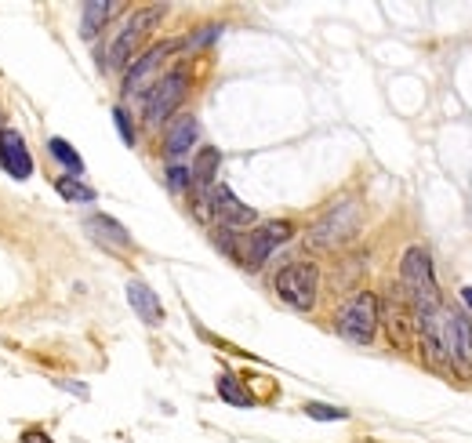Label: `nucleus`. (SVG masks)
<instances>
[{"instance_id": "1", "label": "nucleus", "mask_w": 472, "mask_h": 443, "mask_svg": "<svg viewBox=\"0 0 472 443\" xmlns=\"http://www.w3.org/2000/svg\"><path fill=\"white\" fill-rule=\"evenodd\" d=\"M399 280L407 287V301H410L414 320L439 316V283H436V269H432L428 251H421V247L403 251V258H399Z\"/></svg>"}, {"instance_id": "2", "label": "nucleus", "mask_w": 472, "mask_h": 443, "mask_svg": "<svg viewBox=\"0 0 472 443\" xmlns=\"http://www.w3.org/2000/svg\"><path fill=\"white\" fill-rule=\"evenodd\" d=\"M229 232V229H225ZM294 236V225L290 222H265V225H258V229H251V232H229V236H214V243L225 251V254H232L243 269H261L265 265V258L280 247V243H287Z\"/></svg>"}, {"instance_id": "3", "label": "nucleus", "mask_w": 472, "mask_h": 443, "mask_svg": "<svg viewBox=\"0 0 472 443\" xmlns=\"http://www.w3.org/2000/svg\"><path fill=\"white\" fill-rule=\"evenodd\" d=\"M359 225H363V207L356 200H341L309 229V243L320 251H338L359 232Z\"/></svg>"}, {"instance_id": "4", "label": "nucleus", "mask_w": 472, "mask_h": 443, "mask_svg": "<svg viewBox=\"0 0 472 443\" xmlns=\"http://www.w3.org/2000/svg\"><path fill=\"white\" fill-rule=\"evenodd\" d=\"M378 320H381V301H378V294L359 290V294H352V298L338 309L334 327H338V334H341L345 341H352V345H370V341H374V330H378Z\"/></svg>"}, {"instance_id": "5", "label": "nucleus", "mask_w": 472, "mask_h": 443, "mask_svg": "<svg viewBox=\"0 0 472 443\" xmlns=\"http://www.w3.org/2000/svg\"><path fill=\"white\" fill-rule=\"evenodd\" d=\"M272 287H276V294H280L290 309L309 312V309L316 305V294H320V269H316L312 261H290V265H283V269L276 272Z\"/></svg>"}, {"instance_id": "6", "label": "nucleus", "mask_w": 472, "mask_h": 443, "mask_svg": "<svg viewBox=\"0 0 472 443\" xmlns=\"http://www.w3.org/2000/svg\"><path fill=\"white\" fill-rule=\"evenodd\" d=\"M439 338H443L450 370H457L461 378H472V323H468V316L457 309L439 312Z\"/></svg>"}, {"instance_id": "7", "label": "nucleus", "mask_w": 472, "mask_h": 443, "mask_svg": "<svg viewBox=\"0 0 472 443\" xmlns=\"http://www.w3.org/2000/svg\"><path fill=\"white\" fill-rule=\"evenodd\" d=\"M185 94H189V73L178 65V69H171L167 76H160V80L149 87V94H145V123L167 120V116L185 102Z\"/></svg>"}, {"instance_id": "8", "label": "nucleus", "mask_w": 472, "mask_h": 443, "mask_svg": "<svg viewBox=\"0 0 472 443\" xmlns=\"http://www.w3.org/2000/svg\"><path fill=\"white\" fill-rule=\"evenodd\" d=\"M160 18H163V7H142V11H134V15L123 22V29L116 33L113 47H109V65H113V69L131 65V54L138 51L142 36H145Z\"/></svg>"}, {"instance_id": "9", "label": "nucleus", "mask_w": 472, "mask_h": 443, "mask_svg": "<svg viewBox=\"0 0 472 443\" xmlns=\"http://www.w3.org/2000/svg\"><path fill=\"white\" fill-rule=\"evenodd\" d=\"M203 196H207L211 218H214L221 229H229V232H243L247 225L258 222V211L247 207V203H240V196H236L229 185H211Z\"/></svg>"}, {"instance_id": "10", "label": "nucleus", "mask_w": 472, "mask_h": 443, "mask_svg": "<svg viewBox=\"0 0 472 443\" xmlns=\"http://www.w3.org/2000/svg\"><path fill=\"white\" fill-rule=\"evenodd\" d=\"M182 47V40H163V44H156V47H149L145 54H138L131 65H127V73H123V94H138L142 87H149V84H156L152 76H156V69L163 65V58L171 54V51H178Z\"/></svg>"}, {"instance_id": "11", "label": "nucleus", "mask_w": 472, "mask_h": 443, "mask_svg": "<svg viewBox=\"0 0 472 443\" xmlns=\"http://www.w3.org/2000/svg\"><path fill=\"white\" fill-rule=\"evenodd\" d=\"M378 323H385V334H388V341L396 345V349H410L414 345V312L399 301V298H388L385 305H381V320Z\"/></svg>"}, {"instance_id": "12", "label": "nucleus", "mask_w": 472, "mask_h": 443, "mask_svg": "<svg viewBox=\"0 0 472 443\" xmlns=\"http://www.w3.org/2000/svg\"><path fill=\"white\" fill-rule=\"evenodd\" d=\"M0 167H4L11 178H18V182H25V178L33 174V156H29L22 134L11 131V127L0 131Z\"/></svg>"}, {"instance_id": "13", "label": "nucleus", "mask_w": 472, "mask_h": 443, "mask_svg": "<svg viewBox=\"0 0 472 443\" xmlns=\"http://www.w3.org/2000/svg\"><path fill=\"white\" fill-rule=\"evenodd\" d=\"M127 301H131V309H134L149 327L163 323V305H160V298H156V290H152L149 283L127 280Z\"/></svg>"}, {"instance_id": "14", "label": "nucleus", "mask_w": 472, "mask_h": 443, "mask_svg": "<svg viewBox=\"0 0 472 443\" xmlns=\"http://www.w3.org/2000/svg\"><path fill=\"white\" fill-rule=\"evenodd\" d=\"M196 134H200V127H196V120L185 113V116H178L171 127H167V134H163V156H171V160H178L182 153H189L192 149V142H196Z\"/></svg>"}, {"instance_id": "15", "label": "nucleus", "mask_w": 472, "mask_h": 443, "mask_svg": "<svg viewBox=\"0 0 472 443\" xmlns=\"http://www.w3.org/2000/svg\"><path fill=\"white\" fill-rule=\"evenodd\" d=\"M218 167H221V153H218L214 145H203V149L196 153V163L189 167V178H192V185H196L200 192H207V189L214 185V174H218Z\"/></svg>"}, {"instance_id": "16", "label": "nucleus", "mask_w": 472, "mask_h": 443, "mask_svg": "<svg viewBox=\"0 0 472 443\" xmlns=\"http://www.w3.org/2000/svg\"><path fill=\"white\" fill-rule=\"evenodd\" d=\"M109 15H116V4H109V0H91V4H84L80 33H84V36H94V33L109 22Z\"/></svg>"}, {"instance_id": "17", "label": "nucleus", "mask_w": 472, "mask_h": 443, "mask_svg": "<svg viewBox=\"0 0 472 443\" xmlns=\"http://www.w3.org/2000/svg\"><path fill=\"white\" fill-rule=\"evenodd\" d=\"M87 229H91L94 236L113 240L116 247H131V236H127V232H123V225H120L116 218H109V214H91V218H87Z\"/></svg>"}, {"instance_id": "18", "label": "nucleus", "mask_w": 472, "mask_h": 443, "mask_svg": "<svg viewBox=\"0 0 472 443\" xmlns=\"http://www.w3.org/2000/svg\"><path fill=\"white\" fill-rule=\"evenodd\" d=\"M54 192H58L62 200H69V203H91V200H94V189H91L87 182L73 178V174L54 178Z\"/></svg>"}, {"instance_id": "19", "label": "nucleus", "mask_w": 472, "mask_h": 443, "mask_svg": "<svg viewBox=\"0 0 472 443\" xmlns=\"http://www.w3.org/2000/svg\"><path fill=\"white\" fill-rule=\"evenodd\" d=\"M47 149H51V156H54V160H58V163L73 174V178H80V174H84V160H80V153H76L65 138H51V142H47Z\"/></svg>"}, {"instance_id": "20", "label": "nucleus", "mask_w": 472, "mask_h": 443, "mask_svg": "<svg viewBox=\"0 0 472 443\" xmlns=\"http://www.w3.org/2000/svg\"><path fill=\"white\" fill-rule=\"evenodd\" d=\"M214 389H218V396L225 399V403H232V407H254V399H251V392L232 378V374H218V381H214Z\"/></svg>"}, {"instance_id": "21", "label": "nucleus", "mask_w": 472, "mask_h": 443, "mask_svg": "<svg viewBox=\"0 0 472 443\" xmlns=\"http://www.w3.org/2000/svg\"><path fill=\"white\" fill-rule=\"evenodd\" d=\"M167 185H171V192H185V189L192 185V178H189V167H182V163H171V167H167Z\"/></svg>"}, {"instance_id": "22", "label": "nucleus", "mask_w": 472, "mask_h": 443, "mask_svg": "<svg viewBox=\"0 0 472 443\" xmlns=\"http://www.w3.org/2000/svg\"><path fill=\"white\" fill-rule=\"evenodd\" d=\"M305 414L316 418V421H341V418H349L341 407H323V403H305Z\"/></svg>"}, {"instance_id": "23", "label": "nucleus", "mask_w": 472, "mask_h": 443, "mask_svg": "<svg viewBox=\"0 0 472 443\" xmlns=\"http://www.w3.org/2000/svg\"><path fill=\"white\" fill-rule=\"evenodd\" d=\"M113 123H116V131H120V138L127 142V145H134V123L127 120V109H113Z\"/></svg>"}, {"instance_id": "24", "label": "nucleus", "mask_w": 472, "mask_h": 443, "mask_svg": "<svg viewBox=\"0 0 472 443\" xmlns=\"http://www.w3.org/2000/svg\"><path fill=\"white\" fill-rule=\"evenodd\" d=\"M22 443H51V436L44 428H25L22 432Z\"/></svg>"}, {"instance_id": "25", "label": "nucleus", "mask_w": 472, "mask_h": 443, "mask_svg": "<svg viewBox=\"0 0 472 443\" xmlns=\"http://www.w3.org/2000/svg\"><path fill=\"white\" fill-rule=\"evenodd\" d=\"M461 298H465V305L472 309V287H461Z\"/></svg>"}, {"instance_id": "26", "label": "nucleus", "mask_w": 472, "mask_h": 443, "mask_svg": "<svg viewBox=\"0 0 472 443\" xmlns=\"http://www.w3.org/2000/svg\"><path fill=\"white\" fill-rule=\"evenodd\" d=\"M0 131H4V113H0Z\"/></svg>"}]
</instances>
